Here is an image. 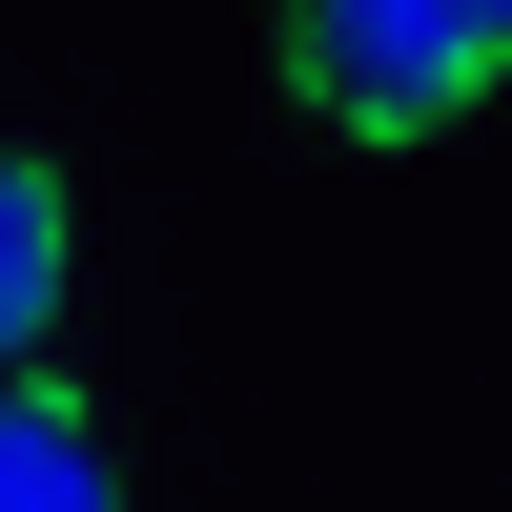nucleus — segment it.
<instances>
[{"mask_svg": "<svg viewBox=\"0 0 512 512\" xmlns=\"http://www.w3.org/2000/svg\"><path fill=\"white\" fill-rule=\"evenodd\" d=\"M287 82L349 144H431L512 82V0H287Z\"/></svg>", "mask_w": 512, "mask_h": 512, "instance_id": "1", "label": "nucleus"}, {"mask_svg": "<svg viewBox=\"0 0 512 512\" xmlns=\"http://www.w3.org/2000/svg\"><path fill=\"white\" fill-rule=\"evenodd\" d=\"M0 512H123V472H103V431H82L41 369H0Z\"/></svg>", "mask_w": 512, "mask_h": 512, "instance_id": "2", "label": "nucleus"}, {"mask_svg": "<svg viewBox=\"0 0 512 512\" xmlns=\"http://www.w3.org/2000/svg\"><path fill=\"white\" fill-rule=\"evenodd\" d=\"M62 328V164H21L0 144V369Z\"/></svg>", "mask_w": 512, "mask_h": 512, "instance_id": "3", "label": "nucleus"}]
</instances>
